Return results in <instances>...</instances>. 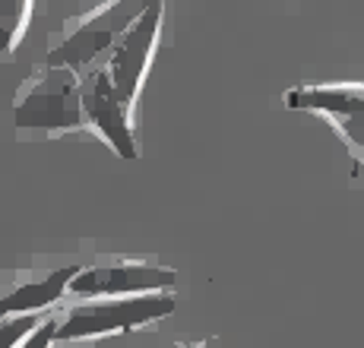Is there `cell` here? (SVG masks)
<instances>
[{"instance_id":"9","label":"cell","mask_w":364,"mask_h":348,"mask_svg":"<svg viewBox=\"0 0 364 348\" xmlns=\"http://www.w3.org/2000/svg\"><path fill=\"white\" fill-rule=\"evenodd\" d=\"M35 0H0V54H10L29 26Z\"/></svg>"},{"instance_id":"1","label":"cell","mask_w":364,"mask_h":348,"mask_svg":"<svg viewBox=\"0 0 364 348\" xmlns=\"http://www.w3.org/2000/svg\"><path fill=\"white\" fill-rule=\"evenodd\" d=\"M16 136L26 143L58 139L86 130L82 117V76L67 67L38 64L13 99Z\"/></svg>"},{"instance_id":"5","label":"cell","mask_w":364,"mask_h":348,"mask_svg":"<svg viewBox=\"0 0 364 348\" xmlns=\"http://www.w3.org/2000/svg\"><path fill=\"white\" fill-rule=\"evenodd\" d=\"M80 273L76 260H35L32 266L0 273V320L54 310Z\"/></svg>"},{"instance_id":"10","label":"cell","mask_w":364,"mask_h":348,"mask_svg":"<svg viewBox=\"0 0 364 348\" xmlns=\"http://www.w3.org/2000/svg\"><path fill=\"white\" fill-rule=\"evenodd\" d=\"M51 313V310H48ZM48 313H23V317H4L0 320V348H16L26 336H32Z\"/></svg>"},{"instance_id":"12","label":"cell","mask_w":364,"mask_h":348,"mask_svg":"<svg viewBox=\"0 0 364 348\" xmlns=\"http://www.w3.org/2000/svg\"><path fill=\"white\" fill-rule=\"evenodd\" d=\"M352 178L358 180V184L364 187V162H355V171H352Z\"/></svg>"},{"instance_id":"13","label":"cell","mask_w":364,"mask_h":348,"mask_svg":"<svg viewBox=\"0 0 364 348\" xmlns=\"http://www.w3.org/2000/svg\"><path fill=\"white\" fill-rule=\"evenodd\" d=\"M200 348H228L222 339H206V342H200Z\"/></svg>"},{"instance_id":"3","label":"cell","mask_w":364,"mask_h":348,"mask_svg":"<svg viewBox=\"0 0 364 348\" xmlns=\"http://www.w3.org/2000/svg\"><path fill=\"white\" fill-rule=\"evenodd\" d=\"M174 310H178L174 291L70 301L64 310H54L58 313V345L143 330V326H152L159 320L171 317Z\"/></svg>"},{"instance_id":"8","label":"cell","mask_w":364,"mask_h":348,"mask_svg":"<svg viewBox=\"0 0 364 348\" xmlns=\"http://www.w3.org/2000/svg\"><path fill=\"white\" fill-rule=\"evenodd\" d=\"M285 108L330 117L352 152L364 162V82H311L285 92Z\"/></svg>"},{"instance_id":"6","label":"cell","mask_w":364,"mask_h":348,"mask_svg":"<svg viewBox=\"0 0 364 348\" xmlns=\"http://www.w3.org/2000/svg\"><path fill=\"white\" fill-rule=\"evenodd\" d=\"M82 117L86 130L102 136L111 146V152L121 158H139L136 130H133V111L117 95L114 82L108 76V67H92L82 73Z\"/></svg>"},{"instance_id":"11","label":"cell","mask_w":364,"mask_h":348,"mask_svg":"<svg viewBox=\"0 0 364 348\" xmlns=\"http://www.w3.org/2000/svg\"><path fill=\"white\" fill-rule=\"evenodd\" d=\"M54 345H58V313L51 310L45 317V323H41L32 336H26L16 348H54Z\"/></svg>"},{"instance_id":"14","label":"cell","mask_w":364,"mask_h":348,"mask_svg":"<svg viewBox=\"0 0 364 348\" xmlns=\"http://www.w3.org/2000/svg\"><path fill=\"white\" fill-rule=\"evenodd\" d=\"M165 348H200L197 342H174V345H165Z\"/></svg>"},{"instance_id":"7","label":"cell","mask_w":364,"mask_h":348,"mask_svg":"<svg viewBox=\"0 0 364 348\" xmlns=\"http://www.w3.org/2000/svg\"><path fill=\"white\" fill-rule=\"evenodd\" d=\"M165 10H168V0H152L143 16H139L127 29V35L114 45L108 64H105L117 95H121L130 111H133V104H136V95H139V89H143V80H146V73H149L152 58H156L159 35H162V26H165Z\"/></svg>"},{"instance_id":"2","label":"cell","mask_w":364,"mask_h":348,"mask_svg":"<svg viewBox=\"0 0 364 348\" xmlns=\"http://www.w3.org/2000/svg\"><path fill=\"white\" fill-rule=\"evenodd\" d=\"M149 4L152 0H102L70 16L48 41L45 64L76 70L80 76L92 67L108 64L114 45L143 16Z\"/></svg>"},{"instance_id":"4","label":"cell","mask_w":364,"mask_h":348,"mask_svg":"<svg viewBox=\"0 0 364 348\" xmlns=\"http://www.w3.org/2000/svg\"><path fill=\"white\" fill-rule=\"evenodd\" d=\"M178 273L162 266L149 256H121L105 254L92 263L80 266L70 282L67 298L86 301V298H121V295H152V291H174Z\"/></svg>"}]
</instances>
